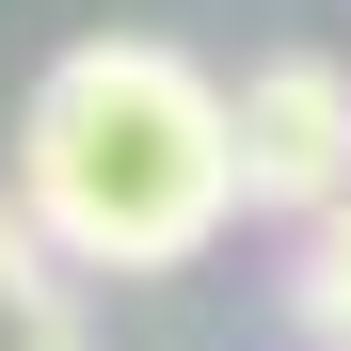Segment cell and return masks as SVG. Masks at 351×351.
Returning <instances> with one entry per match:
<instances>
[{"label":"cell","mask_w":351,"mask_h":351,"mask_svg":"<svg viewBox=\"0 0 351 351\" xmlns=\"http://www.w3.org/2000/svg\"><path fill=\"white\" fill-rule=\"evenodd\" d=\"M240 192L271 223H335L351 208V64H335V48L240 64Z\"/></svg>","instance_id":"obj_2"},{"label":"cell","mask_w":351,"mask_h":351,"mask_svg":"<svg viewBox=\"0 0 351 351\" xmlns=\"http://www.w3.org/2000/svg\"><path fill=\"white\" fill-rule=\"evenodd\" d=\"M287 319H304L319 351H351V208L304 223V256H287Z\"/></svg>","instance_id":"obj_4"},{"label":"cell","mask_w":351,"mask_h":351,"mask_svg":"<svg viewBox=\"0 0 351 351\" xmlns=\"http://www.w3.org/2000/svg\"><path fill=\"white\" fill-rule=\"evenodd\" d=\"M64 271H192L240 223V80H208L176 32H80L16 96V176H0Z\"/></svg>","instance_id":"obj_1"},{"label":"cell","mask_w":351,"mask_h":351,"mask_svg":"<svg viewBox=\"0 0 351 351\" xmlns=\"http://www.w3.org/2000/svg\"><path fill=\"white\" fill-rule=\"evenodd\" d=\"M0 351H96L80 287H64V256H48V223L16 192H0Z\"/></svg>","instance_id":"obj_3"}]
</instances>
